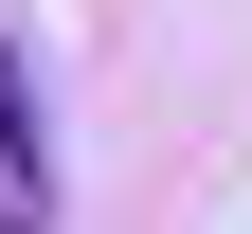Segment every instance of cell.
I'll use <instances>...</instances> for the list:
<instances>
[{"label": "cell", "instance_id": "obj_1", "mask_svg": "<svg viewBox=\"0 0 252 234\" xmlns=\"http://www.w3.org/2000/svg\"><path fill=\"white\" fill-rule=\"evenodd\" d=\"M0 234H54V90L18 36H0Z\"/></svg>", "mask_w": 252, "mask_h": 234}]
</instances>
